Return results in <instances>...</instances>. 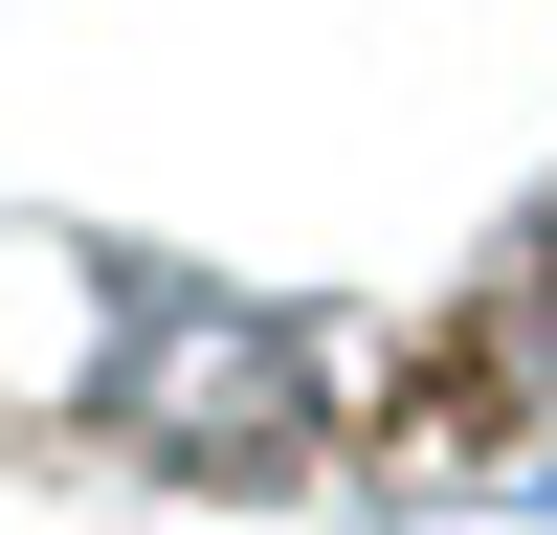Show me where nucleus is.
Here are the masks:
<instances>
[{
    "label": "nucleus",
    "mask_w": 557,
    "mask_h": 535,
    "mask_svg": "<svg viewBox=\"0 0 557 535\" xmlns=\"http://www.w3.org/2000/svg\"><path fill=\"white\" fill-rule=\"evenodd\" d=\"M513 490H535V513H557V469H513Z\"/></svg>",
    "instance_id": "obj_1"
}]
</instances>
